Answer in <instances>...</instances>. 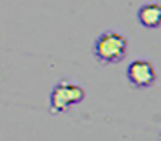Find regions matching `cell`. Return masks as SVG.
Segmentation results:
<instances>
[{
  "instance_id": "3",
  "label": "cell",
  "mask_w": 161,
  "mask_h": 141,
  "mask_svg": "<svg viewBox=\"0 0 161 141\" xmlns=\"http://www.w3.org/2000/svg\"><path fill=\"white\" fill-rule=\"evenodd\" d=\"M126 78L135 89H149L156 84L158 73L151 61L135 59L126 68Z\"/></svg>"
},
{
  "instance_id": "4",
  "label": "cell",
  "mask_w": 161,
  "mask_h": 141,
  "mask_svg": "<svg viewBox=\"0 0 161 141\" xmlns=\"http://www.w3.org/2000/svg\"><path fill=\"white\" fill-rule=\"evenodd\" d=\"M138 23L145 28H159L161 26V4L149 2L137 11Z\"/></svg>"
},
{
  "instance_id": "1",
  "label": "cell",
  "mask_w": 161,
  "mask_h": 141,
  "mask_svg": "<svg viewBox=\"0 0 161 141\" xmlns=\"http://www.w3.org/2000/svg\"><path fill=\"white\" fill-rule=\"evenodd\" d=\"M128 53V40L125 35L107 30L93 44V56L102 65H116L126 58Z\"/></svg>"
},
{
  "instance_id": "2",
  "label": "cell",
  "mask_w": 161,
  "mask_h": 141,
  "mask_svg": "<svg viewBox=\"0 0 161 141\" xmlns=\"http://www.w3.org/2000/svg\"><path fill=\"white\" fill-rule=\"evenodd\" d=\"M84 98H86V91L82 85L61 80L51 89V94H49V112L53 115L63 113L69 108H72V106L79 105Z\"/></svg>"
}]
</instances>
